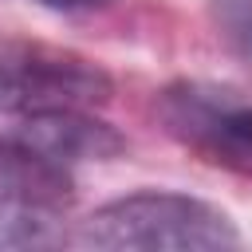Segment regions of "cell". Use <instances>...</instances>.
I'll return each instance as SVG.
<instances>
[{
  "instance_id": "obj_7",
  "label": "cell",
  "mask_w": 252,
  "mask_h": 252,
  "mask_svg": "<svg viewBox=\"0 0 252 252\" xmlns=\"http://www.w3.org/2000/svg\"><path fill=\"white\" fill-rule=\"evenodd\" d=\"M213 16L228 47L252 59V0H213Z\"/></svg>"
},
{
  "instance_id": "obj_3",
  "label": "cell",
  "mask_w": 252,
  "mask_h": 252,
  "mask_svg": "<svg viewBox=\"0 0 252 252\" xmlns=\"http://www.w3.org/2000/svg\"><path fill=\"white\" fill-rule=\"evenodd\" d=\"M165 130L209 161L252 169V102L213 83H177L158 102Z\"/></svg>"
},
{
  "instance_id": "obj_8",
  "label": "cell",
  "mask_w": 252,
  "mask_h": 252,
  "mask_svg": "<svg viewBox=\"0 0 252 252\" xmlns=\"http://www.w3.org/2000/svg\"><path fill=\"white\" fill-rule=\"evenodd\" d=\"M43 8H55V12H91V8H102L110 0H39Z\"/></svg>"
},
{
  "instance_id": "obj_4",
  "label": "cell",
  "mask_w": 252,
  "mask_h": 252,
  "mask_svg": "<svg viewBox=\"0 0 252 252\" xmlns=\"http://www.w3.org/2000/svg\"><path fill=\"white\" fill-rule=\"evenodd\" d=\"M16 138L67 169L75 161H106L126 150V138L110 122L94 118L91 106H63V110L28 114L16 130Z\"/></svg>"
},
{
  "instance_id": "obj_6",
  "label": "cell",
  "mask_w": 252,
  "mask_h": 252,
  "mask_svg": "<svg viewBox=\"0 0 252 252\" xmlns=\"http://www.w3.org/2000/svg\"><path fill=\"white\" fill-rule=\"evenodd\" d=\"M71 240L63 209L32 201H0V248H55Z\"/></svg>"
},
{
  "instance_id": "obj_5",
  "label": "cell",
  "mask_w": 252,
  "mask_h": 252,
  "mask_svg": "<svg viewBox=\"0 0 252 252\" xmlns=\"http://www.w3.org/2000/svg\"><path fill=\"white\" fill-rule=\"evenodd\" d=\"M0 201H32L67 209L71 201V173L67 165L35 154L16 134L0 138Z\"/></svg>"
},
{
  "instance_id": "obj_2",
  "label": "cell",
  "mask_w": 252,
  "mask_h": 252,
  "mask_svg": "<svg viewBox=\"0 0 252 252\" xmlns=\"http://www.w3.org/2000/svg\"><path fill=\"white\" fill-rule=\"evenodd\" d=\"M114 91L110 75L55 43L0 32V114H43L63 106H98Z\"/></svg>"
},
{
  "instance_id": "obj_1",
  "label": "cell",
  "mask_w": 252,
  "mask_h": 252,
  "mask_svg": "<svg viewBox=\"0 0 252 252\" xmlns=\"http://www.w3.org/2000/svg\"><path fill=\"white\" fill-rule=\"evenodd\" d=\"M75 240L106 252H158V248L213 252V248H236L240 232L224 209L201 197L142 189L98 205L87 220H79Z\"/></svg>"
}]
</instances>
